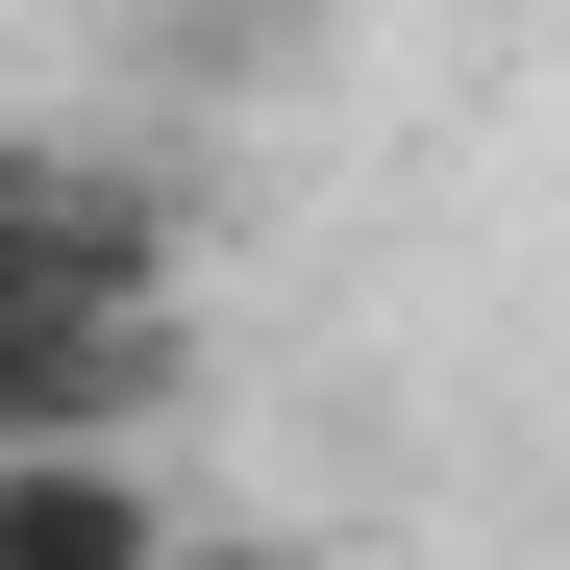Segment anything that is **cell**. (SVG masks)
I'll use <instances>...</instances> for the list:
<instances>
[{
	"label": "cell",
	"mask_w": 570,
	"mask_h": 570,
	"mask_svg": "<svg viewBox=\"0 0 570 570\" xmlns=\"http://www.w3.org/2000/svg\"><path fill=\"white\" fill-rule=\"evenodd\" d=\"M174 497H149V446L125 422H26L0 446V570H149Z\"/></svg>",
	"instance_id": "obj_1"
},
{
	"label": "cell",
	"mask_w": 570,
	"mask_h": 570,
	"mask_svg": "<svg viewBox=\"0 0 570 570\" xmlns=\"http://www.w3.org/2000/svg\"><path fill=\"white\" fill-rule=\"evenodd\" d=\"M149 570H273V546H199V521H174V546H149Z\"/></svg>",
	"instance_id": "obj_2"
}]
</instances>
